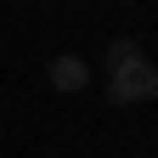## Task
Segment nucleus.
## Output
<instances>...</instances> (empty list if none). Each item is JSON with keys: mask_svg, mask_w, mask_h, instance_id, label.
<instances>
[{"mask_svg": "<svg viewBox=\"0 0 158 158\" xmlns=\"http://www.w3.org/2000/svg\"><path fill=\"white\" fill-rule=\"evenodd\" d=\"M152 96H158V68L147 62V56H135V62H124V68L107 73V102H113V107L152 102Z\"/></svg>", "mask_w": 158, "mask_h": 158, "instance_id": "1", "label": "nucleus"}, {"mask_svg": "<svg viewBox=\"0 0 158 158\" xmlns=\"http://www.w3.org/2000/svg\"><path fill=\"white\" fill-rule=\"evenodd\" d=\"M45 79H51V90H68V96H73V90L90 85V62H85V56H73V51H68V56H51Z\"/></svg>", "mask_w": 158, "mask_h": 158, "instance_id": "2", "label": "nucleus"}, {"mask_svg": "<svg viewBox=\"0 0 158 158\" xmlns=\"http://www.w3.org/2000/svg\"><path fill=\"white\" fill-rule=\"evenodd\" d=\"M135 56H141V45H135V40H113V45H107V56H102V68L113 73V68H124V62H135Z\"/></svg>", "mask_w": 158, "mask_h": 158, "instance_id": "3", "label": "nucleus"}]
</instances>
